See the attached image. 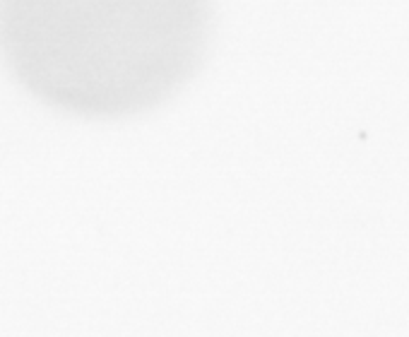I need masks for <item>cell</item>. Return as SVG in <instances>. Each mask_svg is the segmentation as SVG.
<instances>
[{
	"instance_id": "1",
	"label": "cell",
	"mask_w": 409,
	"mask_h": 337,
	"mask_svg": "<svg viewBox=\"0 0 409 337\" xmlns=\"http://www.w3.org/2000/svg\"><path fill=\"white\" fill-rule=\"evenodd\" d=\"M209 27V0H0V56L43 104L123 118L195 75Z\"/></svg>"
}]
</instances>
